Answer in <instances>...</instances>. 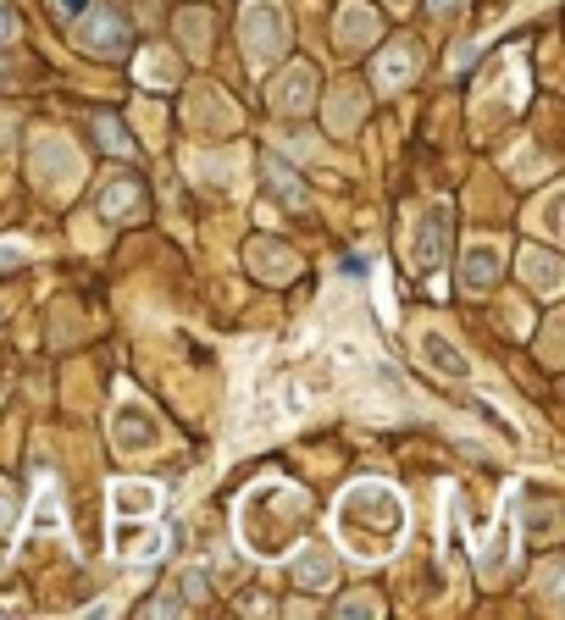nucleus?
Listing matches in <instances>:
<instances>
[{"label":"nucleus","instance_id":"ddd939ff","mask_svg":"<svg viewBox=\"0 0 565 620\" xmlns=\"http://www.w3.org/2000/svg\"><path fill=\"white\" fill-rule=\"evenodd\" d=\"M305 576H311L305 587H327V576H333V565H327V554H305Z\"/></svg>","mask_w":565,"mask_h":620},{"label":"nucleus","instance_id":"20e7f679","mask_svg":"<svg viewBox=\"0 0 565 620\" xmlns=\"http://www.w3.org/2000/svg\"><path fill=\"white\" fill-rule=\"evenodd\" d=\"M111 438H117V449H128V454H150L161 443V427L139 405H117V416H111Z\"/></svg>","mask_w":565,"mask_h":620},{"label":"nucleus","instance_id":"6e6552de","mask_svg":"<svg viewBox=\"0 0 565 620\" xmlns=\"http://www.w3.org/2000/svg\"><path fill=\"white\" fill-rule=\"evenodd\" d=\"M84 39H89V50H95V56H117V50L128 45V23H122V12H106Z\"/></svg>","mask_w":565,"mask_h":620},{"label":"nucleus","instance_id":"9d476101","mask_svg":"<svg viewBox=\"0 0 565 620\" xmlns=\"http://www.w3.org/2000/svg\"><path fill=\"white\" fill-rule=\"evenodd\" d=\"M521 266H527V277H532V283L543 288V294H554V288H560V266H554L549 255L527 250V255H521Z\"/></svg>","mask_w":565,"mask_h":620},{"label":"nucleus","instance_id":"4468645a","mask_svg":"<svg viewBox=\"0 0 565 620\" xmlns=\"http://www.w3.org/2000/svg\"><path fill=\"white\" fill-rule=\"evenodd\" d=\"M338 615H377L372 598H349V604H338Z\"/></svg>","mask_w":565,"mask_h":620},{"label":"nucleus","instance_id":"39448f33","mask_svg":"<svg viewBox=\"0 0 565 620\" xmlns=\"http://www.w3.org/2000/svg\"><path fill=\"white\" fill-rule=\"evenodd\" d=\"M460 266H466V272H460V288H471V294H488V288L499 283V244H471Z\"/></svg>","mask_w":565,"mask_h":620},{"label":"nucleus","instance_id":"dca6fc26","mask_svg":"<svg viewBox=\"0 0 565 620\" xmlns=\"http://www.w3.org/2000/svg\"><path fill=\"white\" fill-rule=\"evenodd\" d=\"M12 34V12H0V39Z\"/></svg>","mask_w":565,"mask_h":620},{"label":"nucleus","instance_id":"7ed1b4c3","mask_svg":"<svg viewBox=\"0 0 565 620\" xmlns=\"http://www.w3.org/2000/svg\"><path fill=\"white\" fill-rule=\"evenodd\" d=\"M244 45H250L255 67H272L277 50H283V17H277L272 0H255L250 17H244Z\"/></svg>","mask_w":565,"mask_h":620},{"label":"nucleus","instance_id":"f257e3e1","mask_svg":"<svg viewBox=\"0 0 565 620\" xmlns=\"http://www.w3.org/2000/svg\"><path fill=\"white\" fill-rule=\"evenodd\" d=\"M338 537L355 560H383L405 537V499L388 482H355L338 499Z\"/></svg>","mask_w":565,"mask_h":620},{"label":"nucleus","instance_id":"f8f14e48","mask_svg":"<svg viewBox=\"0 0 565 620\" xmlns=\"http://www.w3.org/2000/svg\"><path fill=\"white\" fill-rule=\"evenodd\" d=\"M311 67H300V72H289V84H283V106H305L311 100Z\"/></svg>","mask_w":565,"mask_h":620},{"label":"nucleus","instance_id":"2eb2a0df","mask_svg":"<svg viewBox=\"0 0 565 620\" xmlns=\"http://www.w3.org/2000/svg\"><path fill=\"white\" fill-rule=\"evenodd\" d=\"M56 12H61V17H84L89 0H56Z\"/></svg>","mask_w":565,"mask_h":620},{"label":"nucleus","instance_id":"423d86ee","mask_svg":"<svg viewBox=\"0 0 565 620\" xmlns=\"http://www.w3.org/2000/svg\"><path fill=\"white\" fill-rule=\"evenodd\" d=\"M444 239H449V216L427 211V216H421V233H416V266H438V261H444Z\"/></svg>","mask_w":565,"mask_h":620},{"label":"nucleus","instance_id":"f3484780","mask_svg":"<svg viewBox=\"0 0 565 620\" xmlns=\"http://www.w3.org/2000/svg\"><path fill=\"white\" fill-rule=\"evenodd\" d=\"M427 6H438V12H449V6H455V0H427Z\"/></svg>","mask_w":565,"mask_h":620},{"label":"nucleus","instance_id":"f03ea898","mask_svg":"<svg viewBox=\"0 0 565 620\" xmlns=\"http://www.w3.org/2000/svg\"><path fill=\"white\" fill-rule=\"evenodd\" d=\"M305 515H311L305 493H289V488L250 493V504H244V543H250L255 554H266V560H277V554H289V543L305 532Z\"/></svg>","mask_w":565,"mask_h":620},{"label":"nucleus","instance_id":"9b49d317","mask_svg":"<svg viewBox=\"0 0 565 620\" xmlns=\"http://www.w3.org/2000/svg\"><path fill=\"white\" fill-rule=\"evenodd\" d=\"M122 189H106V216H117V211H139V183L133 178H117Z\"/></svg>","mask_w":565,"mask_h":620},{"label":"nucleus","instance_id":"1a4fd4ad","mask_svg":"<svg viewBox=\"0 0 565 620\" xmlns=\"http://www.w3.org/2000/svg\"><path fill=\"white\" fill-rule=\"evenodd\" d=\"M156 510V488H145V482H122L117 488V515H150Z\"/></svg>","mask_w":565,"mask_h":620},{"label":"nucleus","instance_id":"0eeeda50","mask_svg":"<svg viewBox=\"0 0 565 620\" xmlns=\"http://www.w3.org/2000/svg\"><path fill=\"white\" fill-rule=\"evenodd\" d=\"M421 355H427V366H433V371H444V377H471V366H466V355H460V349L455 344H449V338L444 333H427V338H421Z\"/></svg>","mask_w":565,"mask_h":620}]
</instances>
